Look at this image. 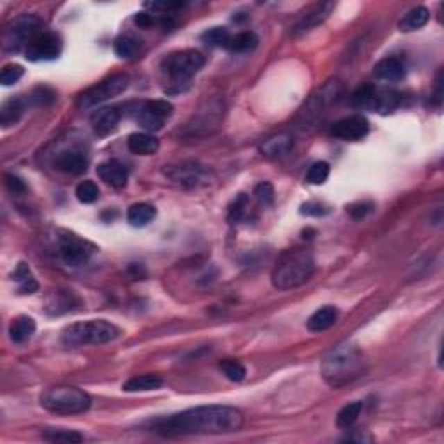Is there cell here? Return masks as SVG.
<instances>
[{
	"instance_id": "obj_43",
	"label": "cell",
	"mask_w": 444,
	"mask_h": 444,
	"mask_svg": "<svg viewBox=\"0 0 444 444\" xmlns=\"http://www.w3.org/2000/svg\"><path fill=\"white\" fill-rule=\"evenodd\" d=\"M135 24L141 28H151L155 26V24H160V21H162V17H158L156 14H149V13H139L135 14L134 17Z\"/></svg>"
},
{
	"instance_id": "obj_10",
	"label": "cell",
	"mask_w": 444,
	"mask_h": 444,
	"mask_svg": "<svg viewBox=\"0 0 444 444\" xmlns=\"http://www.w3.org/2000/svg\"><path fill=\"white\" fill-rule=\"evenodd\" d=\"M174 113V106L165 99H155V101H145L139 106L135 120L138 124L145 129L146 132H158L165 127L167 122L170 120Z\"/></svg>"
},
{
	"instance_id": "obj_24",
	"label": "cell",
	"mask_w": 444,
	"mask_h": 444,
	"mask_svg": "<svg viewBox=\"0 0 444 444\" xmlns=\"http://www.w3.org/2000/svg\"><path fill=\"white\" fill-rule=\"evenodd\" d=\"M429 19H431V10H429L427 7H413V9L408 10V13L401 17L400 23H397V28H400L401 31H404V33H408V31H417L420 30V28H424L425 24L429 23Z\"/></svg>"
},
{
	"instance_id": "obj_18",
	"label": "cell",
	"mask_w": 444,
	"mask_h": 444,
	"mask_svg": "<svg viewBox=\"0 0 444 444\" xmlns=\"http://www.w3.org/2000/svg\"><path fill=\"white\" fill-rule=\"evenodd\" d=\"M97 176L101 177V181L108 184V186L115 188V190H122V188L127 186L129 181V170L118 160H108L97 165Z\"/></svg>"
},
{
	"instance_id": "obj_39",
	"label": "cell",
	"mask_w": 444,
	"mask_h": 444,
	"mask_svg": "<svg viewBox=\"0 0 444 444\" xmlns=\"http://www.w3.org/2000/svg\"><path fill=\"white\" fill-rule=\"evenodd\" d=\"M24 69L23 66L19 65H6L2 68V73H0V83L6 87L13 85V83H16L17 80L23 76Z\"/></svg>"
},
{
	"instance_id": "obj_22",
	"label": "cell",
	"mask_w": 444,
	"mask_h": 444,
	"mask_svg": "<svg viewBox=\"0 0 444 444\" xmlns=\"http://www.w3.org/2000/svg\"><path fill=\"white\" fill-rule=\"evenodd\" d=\"M127 146L134 155H155L160 148L158 139L153 134H148V132H135V134H131L127 139Z\"/></svg>"
},
{
	"instance_id": "obj_35",
	"label": "cell",
	"mask_w": 444,
	"mask_h": 444,
	"mask_svg": "<svg viewBox=\"0 0 444 444\" xmlns=\"http://www.w3.org/2000/svg\"><path fill=\"white\" fill-rule=\"evenodd\" d=\"M76 200L80 202V204H94V202L99 198V188H97V184L94 183V181H82V183L76 186Z\"/></svg>"
},
{
	"instance_id": "obj_19",
	"label": "cell",
	"mask_w": 444,
	"mask_h": 444,
	"mask_svg": "<svg viewBox=\"0 0 444 444\" xmlns=\"http://www.w3.org/2000/svg\"><path fill=\"white\" fill-rule=\"evenodd\" d=\"M122 120V113L118 111V108H103V110H97L92 115L90 122H92V129L99 138H106L111 132L117 131L118 124Z\"/></svg>"
},
{
	"instance_id": "obj_11",
	"label": "cell",
	"mask_w": 444,
	"mask_h": 444,
	"mask_svg": "<svg viewBox=\"0 0 444 444\" xmlns=\"http://www.w3.org/2000/svg\"><path fill=\"white\" fill-rule=\"evenodd\" d=\"M58 250L65 264L76 268V265H83L89 262L96 247L76 234L63 233L61 236H58Z\"/></svg>"
},
{
	"instance_id": "obj_12",
	"label": "cell",
	"mask_w": 444,
	"mask_h": 444,
	"mask_svg": "<svg viewBox=\"0 0 444 444\" xmlns=\"http://www.w3.org/2000/svg\"><path fill=\"white\" fill-rule=\"evenodd\" d=\"M63 51L61 37L54 31H44L37 38L31 40V44L24 49V58L28 61H52L58 59Z\"/></svg>"
},
{
	"instance_id": "obj_5",
	"label": "cell",
	"mask_w": 444,
	"mask_h": 444,
	"mask_svg": "<svg viewBox=\"0 0 444 444\" xmlns=\"http://www.w3.org/2000/svg\"><path fill=\"white\" fill-rule=\"evenodd\" d=\"M40 404L56 415H79L89 410L92 400L85 390L75 386H54L42 393Z\"/></svg>"
},
{
	"instance_id": "obj_26",
	"label": "cell",
	"mask_w": 444,
	"mask_h": 444,
	"mask_svg": "<svg viewBox=\"0 0 444 444\" xmlns=\"http://www.w3.org/2000/svg\"><path fill=\"white\" fill-rule=\"evenodd\" d=\"M113 49H115V52H117L118 58L134 59V58H138L139 54H141L142 40L132 33L120 35V37L115 38Z\"/></svg>"
},
{
	"instance_id": "obj_31",
	"label": "cell",
	"mask_w": 444,
	"mask_h": 444,
	"mask_svg": "<svg viewBox=\"0 0 444 444\" xmlns=\"http://www.w3.org/2000/svg\"><path fill=\"white\" fill-rule=\"evenodd\" d=\"M13 279L17 283V288H19L21 293H33L38 290L37 279L33 278L30 268H28V264H24V262H19L17 268L14 269Z\"/></svg>"
},
{
	"instance_id": "obj_44",
	"label": "cell",
	"mask_w": 444,
	"mask_h": 444,
	"mask_svg": "<svg viewBox=\"0 0 444 444\" xmlns=\"http://www.w3.org/2000/svg\"><path fill=\"white\" fill-rule=\"evenodd\" d=\"M328 212V208H324L323 205L314 204V202H307L300 207V214L302 215H309V217H321Z\"/></svg>"
},
{
	"instance_id": "obj_46",
	"label": "cell",
	"mask_w": 444,
	"mask_h": 444,
	"mask_svg": "<svg viewBox=\"0 0 444 444\" xmlns=\"http://www.w3.org/2000/svg\"><path fill=\"white\" fill-rule=\"evenodd\" d=\"M145 7H149L153 10H163V13H170L184 7V2H146Z\"/></svg>"
},
{
	"instance_id": "obj_3",
	"label": "cell",
	"mask_w": 444,
	"mask_h": 444,
	"mask_svg": "<svg viewBox=\"0 0 444 444\" xmlns=\"http://www.w3.org/2000/svg\"><path fill=\"white\" fill-rule=\"evenodd\" d=\"M314 271H316V261H314L313 252L300 247L290 248V250L283 252L272 269V286L278 290L297 288L309 281Z\"/></svg>"
},
{
	"instance_id": "obj_32",
	"label": "cell",
	"mask_w": 444,
	"mask_h": 444,
	"mask_svg": "<svg viewBox=\"0 0 444 444\" xmlns=\"http://www.w3.org/2000/svg\"><path fill=\"white\" fill-rule=\"evenodd\" d=\"M363 411V403L361 401H354V403H349L342 408L337 413V427L338 429H349L356 424L358 417Z\"/></svg>"
},
{
	"instance_id": "obj_29",
	"label": "cell",
	"mask_w": 444,
	"mask_h": 444,
	"mask_svg": "<svg viewBox=\"0 0 444 444\" xmlns=\"http://www.w3.org/2000/svg\"><path fill=\"white\" fill-rule=\"evenodd\" d=\"M156 217V208L149 204H134L127 212V221L135 227L148 226Z\"/></svg>"
},
{
	"instance_id": "obj_38",
	"label": "cell",
	"mask_w": 444,
	"mask_h": 444,
	"mask_svg": "<svg viewBox=\"0 0 444 444\" xmlns=\"http://www.w3.org/2000/svg\"><path fill=\"white\" fill-rule=\"evenodd\" d=\"M247 207H248V197L247 195L241 193L240 197H236V200L231 204L229 207V214H227V219L229 222H240L243 221L245 215H247Z\"/></svg>"
},
{
	"instance_id": "obj_25",
	"label": "cell",
	"mask_w": 444,
	"mask_h": 444,
	"mask_svg": "<svg viewBox=\"0 0 444 444\" xmlns=\"http://www.w3.org/2000/svg\"><path fill=\"white\" fill-rule=\"evenodd\" d=\"M37 324L35 320L30 316H17L9 327V337L14 344H24L33 337Z\"/></svg>"
},
{
	"instance_id": "obj_6",
	"label": "cell",
	"mask_w": 444,
	"mask_h": 444,
	"mask_svg": "<svg viewBox=\"0 0 444 444\" xmlns=\"http://www.w3.org/2000/svg\"><path fill=\"white\" fill-rule=\"evenodd\" d=\"M205 65V58L200 51L184 49L167 54L160 63V69L169 79L170 85H186Z\"/></svg>"
},
{
	"instance_id": "obj_45",
	"label": "cell",
	"mask_w": 444,
	"mask_h": 444,
	"mask_svg": "<svg viewBox=\"0 0 444 444\" xmlns=\"http://www.w3.org/2000/svg\"><path fill=\"white\" fill-rule=\"evenodd\" d=\"M6 186L14 195H23L26 191V184L17 176H13V174H6Z\"/></svg>"
},
{
	"instance_id": "obj_37",
	"label": "cell",
	"mask_w": 444,
	"mask_h": 444,
	"mask_svg": "<svg viewBox=\"0 0 444 444\" xmlns=\"http://www.w3.org/2000/svg\"><path fill=\"white\" fill-rule=\"evenodd\" d=\"M330 176V165L327 162H316L307 170L306 181L309 184H323Z\"/></svg>"
},
{
	"instance_id": "obj_1",
	"label": "cell",
	"mask_w": 444,
	"mask_h": 444,
	"mask_svg": "<svg viewBox=\"0 0 444 444\" xmlns=\"http://www.w3.org/2000/svg\"><path fill=\"white\" fill-rule=\"evenodd\" d=\"M243 422V413L236 408L226 404H208L158 418L151 424V431L163 438L231 434L240 431Z\"/></svg>"
},
{
	"instance_id": "obj_30",
	"label": "cell",
	"mask_w": 444,
	"mask_h": 444,
	"mask_svg": "<svg viewBox=\"0 0 444 444\" xmlns=\"http://www.w3.org/2000/svg\"><path fill=\"white\" fill-rule=\"evenodd\" d=\"M258 45V37L254 31H241L231 37L227 51L236 52V54H243V52H252Z\"/></svg>"
},
{
	"instance_id": "obj_36",
	"label": "cell",
	"mask_w": 444,
	"mask_h": 444,
	"mask_svg": "<svg viewBox=\"0 0 444 444\" xmlns=\"http://www.w3.org/2000/svg\"><path fill=\"white\" fill-rule=\"evenodd\" d=\"M219 368H221L224 377H226L227 380H231V382H241V380L247 377V370H245V366L241 365L240 361L226 359V361H222L221 365H219Z\"/></svg>"
},
{
	"instance_id": "obj_21",
	"label": "cell",
	"mask_w": 444,
	"mask_h": 444,
	"mask_svg": "<svg viewBox=\"0 0 444 444\" xmlns=\"http://www.w3.org/2000/svg\"><path fill=\"white\" fill-rule=\"evenodd\" d=\"M293 138L290 134H278L265 139L261 145V153L268 158H281L286 153L292 151Z\"/></svg>"
},
{
	"instance_id": "obj_28",
	"label": "cell",
	"mask_w": 444,
	"mask_h": 444,
	"mask_svg": "<svg viewBox=\"0 0 444 444\" xmlns=\"http://www.w3.org/2000/svg\"><path fill=\"white\" fill-rule=\"evenodd\" d=\"M24 113V101L21 97H10L0 106V124L2 127H10L17 124Z\"/></svg>"
},
{
	"instance_id": "obj_20",
	"label": "cell",
	"mask_w": 444,
	"mask_h": 444,
	"mask_svg": "<svg viewBox=\"0 0 444 444\" xmlns=\"http://www.w3.org/2000/svg\"><path fill=\"white\" fill-rule=\"evenodd\" d=\"M373 75L379 80H386V82H397L406 75V65L401 58L396 56H389L384 58L373 66Z\"/></svg>"
},
{
	"instance_id": "obj_9",
	"label": "cell",
	"mask_w": 444,
	"mask_h": 444,
	"mask_svg": "<svg viewBox=\"0 0 444 444\" xmlns=\"http://www.w3.org/2000/svg\"><path fill=\"white\" fill-rule=\"evenodd\" d=\"M129 82H131L129 75H125V73H115V75L101 80L99 83L92 85L90 89L83 90L79 96L76 106L80 110H89V108L97 106V104L104 103V101L111 99V97L120 96L129 87Z\"/></svg>"
},
{
	"instance_id": "obj_33",
	"label": "cell",
	"mask_w": 444,
	"mask_h": 444,
	"mask_svg": "<svg viewBox=\"0 0 444 444\" xmlns=\"http://www.w3.org/2000/svg\"><path fill=\"white\" fill-rule=\"evenodd\" d=\"M231 37H233V35L229 33V30H227V28L214 26V28H211V30L204 31V35H202V40H204L207 45H212V47L227 49V45H229V42H231Z\"/></svg>"
},
{
	"instance_id": "obj_7",
	"label": "cell",
	"mask_w": 444,
	"mask_h": 444,
	"mask_svg": "<svg viewBox=\"0 0 444 444\" xmlns=\"http://www.w3.org/2000/svg\"><path fill=\"white\" fill-rule=\"evenodd\" d=\"M44 21L37 14H21L14 17L3 31V51L19 52L31 44L33 38L44 33Z\"/></svg>"
},
{
	"instance_id": "obj_27",
	"label": "cell",
	"mask_w": 444,
	"mask_h": 444,
	"mask_svg": "<svg viewBox=\"0 0 444 444\" xmlns=\"http://www.w3.org/2000/svg\"><path fill=\"white\" fill-rule=\"evenodd\" d=\"M163 379L160 375L146 373V375L132 377L131 380L124 384L125 393H148V390H156L163 386Z\"/></svg>"
},
{
	"instance_id": "obj_16",
	"label": "cell",
	"mask_w": 444,
	"mask_h": 444,
	"mask_svg": "<svg viewBox=\"0 0 444 444\" xmlns=\"http://www.w3.org/2000/svg\"><path fill=\"white\" fill-rule=\"evenodd\" d=\"M80 304V299L69 290H51L45 299V311L51 316H59V314L69 313Z\"/></svg>"
},
{
	"instance_id": "obj_17",
	"label": "cell",
	"mask_w": 444,
	"mask_h": 444,
	"mask_svg": "<svg viewBox=\"0 0 444 444\" xmlns=\"http://www.w3.org/2000/svg\"><path fill=\"white\" fill-rule=\"evenodd\" d=\"M89 160H87L85 153L80 149H66L61 151L54 160V167L61 172L68 174V176H80L87 170Z\"/></svg>"
},
{
	"instance_id": "obj_14",
	"label": "cell",
	"mask_w": 444,
	"mask_h": 444,
	"mask_svg": "<svg viewBox=\"0 0 444 444\" xmlns=\"http://www.w3.org/2000/svg\"><path fill=\"white\" fill-rule=\"evenodd\" d=\"M334 9H335L334 2L314 3V6H311L309 9H307L306 13L299 17V21L293 24L292 33L297 37V35H304L307 33V31L314 30V28H318L320 24H323L324 21L328 19V16H330Z\"/></svg>"
},
{
	"instance_id": "obj_15",
	"label": "cell",
	"mask_w": 444,
	"mask_h": 444,
	"mask_svg": "<svg viewBox=\"0 0 444 444\" xmlns=\"http://www.w3.org/2000/svg\"><path fill=\"white\" fill-rule=\"evenodd\" d=\"M169 179L174 183H179L183 186H197L202 179H204V167L197 162H183L177 165H169L163 170Z\"/></svg>"
},
{
	"instance_id": "obj_2",
	"label": "cell",
	"mask_w": 444,
	"mask_h": 444,
	"mask_svg": "<svg viewBox=\"0 0 444 444\" xmlns=\"http://www.w3.org/2000/svg\"><path fill=\"white\" fill-rule=\"evenodd\" d=\"M366 359L361 349L354 344H340L331 349L321 363V375L324 382L334 389L349 386L363 377Z\"/></svg>"
},
{
	"instance_id": "obj_4",
	"label": "cell",
	"mask_w": 444,
	"mask_h": 444,
	"mask_svg": "<svg viewBox=\"0 0 444 444\" xmlns=\"http://www.w3.org/2000/svg\"><path fill=\"white\" fill-rule=\"evenodd\" d=\"M120 337V328L104 320H90L73 323L63 330L61 340L66 347L101 345Z\"/></svg>"
},
{
	"instance_id": "obj_40",
	"label": "cell",
	"mask_w": 444,
	"mask_h": 444,
	"mask_svg": "<svg viewBox=\"0 0 444 444\" xmlns=\"http://www.w3.org/2000/svg\"><path fill=\"white\" fill-rule=\"evenodd\" d=\"M255 198L258 200V204L265 205H272L274 204V188H272L271 183H261L255 186L254 190Z\"/></svg>"
},
{
	"instance_id": "obj_13",
	"label": "cell",
	"mask_w": 444,
	"mask_h": 444,
	"mask_svg": "<svg viewBox=\"0 0 444 444\" xmlns=\"http://www.w3.org/2000/svg\"><path fill=\"white\" fill-rule=\"evenodd\" d=\"M370 131V124L363 115H352L331 125V135L342 141H359Z\"/></svg>"
},
{
	"instance_id": "obj_8",
	"label": "cell",
	"mask_w": 444,
	"mask_h": 444,
	"mask_svg": "<svg viewBox=\"0 0 444 444\" xmlns=\"http://www.w3.org/2000/svg\"><path fill=\"white\" fill-rule=\"evenodd\" d=\"M352 104L358 110L393 113L403 104V94L393 89H379V87L365 83L352 94Z\"/></svg>"
},
{
	"instance_id": "obj_41",
	"label": "cell",
	"mask_w": 444,
	"mask_h": 444,
	"mask_svg": "<svg viewBox=\"0 0 444 444\" xmlns=\"http://www.w3.org/2000/svg\"><path fill=\"white\" fill-rule=\"evenodd\" d=\"M372 211H373V204H368V202H359V204L349 205L347 207V212L351 214L352 219H356V221L365 219Z\"/></svg>"
},
{
	"instance_id": "obj_34",
	"label": "cell",
	"mask_w": 444,
	"mask_h": 444,
	"mask_svg": "<svg viewBox=\"0 0 444 444\" xmlns=\"http://www.w3.org/2000/svg\"><path fill=\"white\" fill-rule=\"evenodd\" d=\"M44 438L52 443H82L83 436L76 431H66V429H45Z\"/></svg>"
},
{
	"instance_id": "obj_23",
	"label": "cell",
	"mask_w": 444,
	"mask_h": 444,
	"mask_svg": "<svg viewBox=\"0 0 444 444\" xmlns=\"http://www.w3.org/2000/svg\"><path fill=\"white\" fill-rule=\"evenodd\" d=\"M338 311L337 307L327 306L318 309L313 316L307 320V330L313 331V334H321V331L328 330V328L334 327L337 323Z\"/></svg>"
},
{
	"instance_id": "obj_42",
	"label": "cell",
	"mask_w": 444,
	"mask_h": 444,
	"mask_svg": "<svg viewBox=\"0 0 444 444\" xmlns=\"http://www.w3.org/2000/svg\"><path fill=\"white\" fill-rule=\"evenodd\" d=\"M56 99V94L52 92L51 89H47V87H40V89L33 90V94L30 96V101H33L35 104H47V103H52V101Z\"/></svg>"
}]
</instances>
